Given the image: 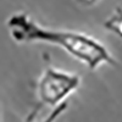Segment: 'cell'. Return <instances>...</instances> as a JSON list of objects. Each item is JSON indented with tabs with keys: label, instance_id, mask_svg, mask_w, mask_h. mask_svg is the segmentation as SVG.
Listing matches in <instances>:
<instances>
[{
	"label": "cell",
	"instance_id": "obj_4",
	"mask_svg": "<svg viewBox=\"0 0 122 122\" xmlns=\"http://www.w3.org/2000/svg\"><path fill=\"white\" fill-rule=\"evenodd\" d=\"M67 106H68V104L66 103V101H65V103H62V104H60L59 106L54 107L51 112H50L43 121H40V122H55V121L66 111Z\"/></svg>",
	"mask_w": 122,
	"mask_h": 122
},
{
	"label": "cell",
	"instance_id": "obj_1",
	"mask_svg": "<svg viewBox=\"0 0 122 122\" xmlns=\"http://www.w3.org/2000/svg\"><path fill=\"white\" fill-rule=\"evenodd\" d=\"M6 26L10 36L16 43H46L57 45L79 62L84 64L90 71H95L101 65H116L107 48L89 34L44 27L25 12L12 15L7 20Z\"/></svg>",
	"mask_w": 122,
	"mask_h": 122
},
{
	"label": "cell",
	"instance_id": "obj_2",
	"mask_svg": "<svg viewBox=\"0 0 122 122\" xmlns=\"http://www.w3.org/2000/svg\"><path fill=\"white\" fill-rule=\"evenodd\" d=\"M81 86V77L78 75L66 72L51 66H48L37 83V99L38 104L30 112L28 121L33 120L38 111L44 107H56L65 103V99L72 94Z\"/></svg>",
	"mask_w": 122,
	"mask_h": 122
},
{
	"label": "cell",
	"instance_id": "obj_5",
	"mask_svg": "<svg viewBox=\"0 0 122 122\" xmlns=\"http://www.w3.org/2000/svg\"><path fill=\"white\" fill-rule=\"evenodd\" d=\"M77 1L83 3V4H94V3L98 1V0H77Z\"/></svg>",
	"mask_w": 122,
	"mask_h": 122
},
{
	"label": "cell",
	"instance_id": "obj_3",
	"mask_svg": "<svg viewBox=\"0 0 122 122\" xmlns=\"http://www.w3.org/2000/svg\"><path fill=\"white\" fill-rule=\"evenodd\" d=\"M104 28L115 33L122 40V7H116L112 15L105 20Z\"/></svg>",
	"mask_w": 122,
	"mask_h": 122
}]
</instances>
